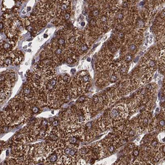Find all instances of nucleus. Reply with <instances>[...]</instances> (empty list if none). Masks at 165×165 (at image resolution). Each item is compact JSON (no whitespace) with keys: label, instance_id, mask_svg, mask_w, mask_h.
<instances>
[{"label":"nucleus","instance_id":"2","mask_svg":"<svg viewBox=\"0 0 165 165\" xmlns=\"http://www.w3.org/2000/svg\"><path fill=\"white\" fill-rule=\"evenodd\" d=\"M22 96L25 99H31L33 96V88L30 87V86H28V85L24 87L22 90Z\"/></svg>","mask_w":165,"mask_h":165},{"label":"nucleus","instance_id":"8","mask_svg":"<svg viewBox=\"0 0 165 165\" xmlns=\"http://www.w3.org/2000/svg\"><path fill=\"white\" fill-rule=\"evenodd\" d=\"M90 14L93 17V19H95V18L96 17L99 18L101 15V11L99 10V9H95L93 11H92Z\"/></svg>","mask_w":165,"mask_h":165},{"label":"nucleus","instance_id":"7","mask_svg":"<svg viewBox=\"0 0 165 165\" xmlns=\"http://www.w3.org/2000/svg\"><path fill=\"white\" fill-rule=\"evenodd\" d=\"M63 54V50H62V48L61 47H58L56 49V50L54 52V55L55 56H56L57 58H59V57L62 56V55Z\"/></svg>","mask_w":165,"mask_h":165},{"label":"nucleus","instance_id":"20","mask_svg":"<svg viewBox=\"0 0 165 165\" xmlns=\"http://www.w3.org/2000/svg\"><path fill=\"white\" fill-rule=\"evenodd\" d=\"M32 111H33V112H34V113H35V114L39 113V109L38 107L34 106V107H33V108H32Z\"/></svg>","mask_w":165,"mask_h":165},{"label":"nucleus","instance_id":"1","mask_svg":"<svg viewBox=\"0 0 165 165\" xmlns=\"http://www.w3.org/2000/svg\"><path fill=\"white\" fill-rule=\"evenodd\" d=\"M127 115V109L125 105H119L112 108L108 112L110 119L114 121L120 120L126 118Z\"/></svg>","mask_w":165,"mask_h":165},{"label":"nucleus","instance_id":"19","mask_svg":"<svg viewBox=\"0 0 165 165\" xmlns=\"http://www.w3.org/2000/svg\"><path fill=\"white\" fill-rule=\"evenodd\" d=\"M85 100H86V98H85V96H81V97L79 98L77 102H83L85 101Z\"/></svg>","mask_w":165,"mask_h":165},{"label":"nucleus","instance_id":"15","mask_svg":"<svg viewBox=\"0 0 165 165\" xmlns=\"http://www.w3.org/2000/svg\"><path fill=\"white\" fill-rule=\"evenodd\" d=\"M158 142L157 139H152L151 142V146L153 148H157L158 147Z\"/></svg>","mask_w":165,"mask_h":165},{"label":"nucleus","instance_id":"24","mask_svg":"<svg viewBox=\"0 0 165 165\" xmlns=\"http://www.w3.org/2000/svg\"><path fill=\"white\" fill-rule=\"evenodd\" d=\"M161 150H162L163 153L165 154V145H164V146L162 147H161Z\"/></svg>","mask_w":165,"mask_h":165},{"label":"nucleus","instance_id":"13","mask_svg":"<svg viewBox=\"0 0 165 165\" xmlns=\"http://www.w3.org/2000/svg\"><path fill=\"white\" fill-rule=\"evenodd\" d=\"M58 44L59 46H64L65 44V40L62 37H59L58 40Z\"/></svg>","mask_w":165,"mask_h":165},{"label":"nucleus","instance_id":"12","mask_svg":"<svg viewBox=\"0 0 165 165\" xmlns=\"http://www.w3.org/2000/svg\"><path fill=\"white\" fill-rule=\"evenodd\" d=\"M68 41H69L70 44H73L77 43V39L75 36H71V37L69 38Z\"/></svg>","mask_w":165,"mask_h":165},{"label":"nucleus","instance_id":"21","mask_svg":"<svg viewBox=\"0 0 165 165\" xmlns=\"http://www.w3.org/2000/svg\"><path fill=\"white\" fill-rule=\"evenodd\" d=\"M27 30H28V31H29V32H32L33 30V27L32 26H30V25L27 26Z\"/></svg>","mask_w":165,"mask_h":165},{"label":"nucleus","instance_id":"25","mask_svg":"<svg viewBox=\"0 0 165 165\" xmlns=\"http://www.w3.org/2000/svg\"><path fill=\"white\" fill-rule=\"evenodd\" d=\"M85 22H82V23H81V25L82 27H84V26H85Z\"/></svg>","mask_w":165,"mask_h":165},{"label":"nucleus","instance_id":"16","mask_svg":"<svg viewBox=\"0 0 165 165\" xmlns=\"http://www.w3.org/2000/svg\"><path fill=\"white\" fill-rule=\"evenodd\" d=\"M139 155V150L138 148H136L134 149V150L133 151V155L135 157H138Z\"/></svg>","mask_w":165,"mask_h":165},{"label":"nucleus","instance_id":"5","mask_svg":"<svg viewBox=\"0 0 165 165\" xmlns=\"http://www.w3.org/2000/svg\"><path fill=\"white\" fill-rule=\"evenodd\" d=\"M128 50H129L130 54H135L137 50V46L136 42H133V41L130 42L129 46H128Z\"/></svg>","mask_w":165,"mask_h":165},{"label":"nucleus","instance_id":"23","mask_svg":"<svg viewBox=\"0 0 165 165\" xmlns=\"http://www.w3.org/2000/svg\"><path fill=\"white\" fill-rule=\"evenodd\" d=\"M161 102H165V96L164 95H163V96H161Z\"/></svg>","mask_w":165,"mask_h":165},{"label":"nucleus","instance_id":"11","mask_svg":"<svg viewBox=\"0 0 165 165\" xmlns=\"http://www.w3.org/2000/svg\"><path fill=\"white\" fill-rule=\"evenodd\" d=\"M133 59V54L129 53L126 54L125 56V58H124V60L126 61V62H130Z\"/></svg>","mask_w":165,"mask_h":165},{"label":"nucleus","instance_id":"3","mask_svg":"<svg viewBox=\"0 0 165 165\" xmlns=\"http://www.w3.org/2000/svg\"><path fill=\"white\" fill-rule=\"evenodd\" d=\"M58 154L56 152H52V153H51L46 158V162L49 163L50 165L56 164L58 162Z\"/></svg>","mask_w":165,"mask_h":165},{"label":"nucleus","instance_id":"26","mask_svg":"<svg viewBox=\"0 0 165 165\" xmlns=\"http://www.w3.org/2000/svg\"><path fill=\"white\" fill-rule=\"evenodd\" d=\"M30 9H31V8H30V7H28V8H27V11H30Z\"/></svg>","mask_w":165,"mask_h":165},{"label":"nucleus","instance_id":"18","mask_svg":"<svg viewBox=\"0 0 165 165\" xmlns=\"http://www.w3.org/2000/svg\"><path fill=\"white\" fill-rule=\"evenodd\" d=\"M52 126L54 127H56L59 126V121L57 120H55L53 121L52 122Z\"/></svg>","mask_w":165,"mask_h":165},{"label":"nucleus","instance_id":"4","mask_svg":"<svg viewBox=\"0 0 165 165\" xmlns=\"http://www.w3.org/2000/svg\"><path fill=\"white\" fill-rule=\"evenodd\" d=\"M115 17H116V19L118 22V23H122V21H124V17H125V15L124 11L122 10H120L116 13H115Z\"/></svg>","mask_w":165,"mask_h":165},{"label":"nucleus","instance_id":"17","mask_svg":"<svg viewBox=\"0 0 165 165\" xmlns=\"http://www.w3.org/2000/svg\"><path fill=\"white\" fill-rule=\"evenodd\" d=\"M66 62L70 64H72L73 62V59L71 56H69L68 58H66Z\"/></svg>","mask_w":165,"mask_h":165},{"label":"nucleus","instance_id":"6","mask_svg":"<svg viewBox=\"0 0 165 165\" xmlns=\"http://www.w3.org/2000/svg\"><path fill=\"white\" fill-rule=\"evenodd\" d=\"M77 44L79 46V51L80 52H84L85 51H87L88 50V46L85 44V43H77Z\"/></svg>","mask_w":165,"mask_h":165},{"label":"nucleus","instance_id":"9","mask_svg":"<svg viewBox=\"0 0 165 165\" xmlns=\"http://www.w3.org/2000/svg\"><path fill=\"white\" fill-rule=\"evenodd\" d=\"M62 19L63 21H68L69 20V19L70 18V11H66L65 12V13H62Z\"/></svg>","mask_w":165,"mask_h":165},{"label":"nucleus","instance_id":"27","mask_svg":"<svg viewBox=\"0 0 165 165\" xmlns=\"http://www.w3.org/2000/svg\"><path fill=\"white\" fill-rule=\"evenodd\" d=\"M47 36H47L46 34H45V35H44V37H45V38H46V37H47Z\"/></svg>","mask_w":165,"mask_h":165},{"label":"nucleus","instance_id":"14","mask_svg":"<svg viewBox=\"0 0 165 165\" xmlns=\"http://www.w3.org/2000/svg\"><path fill=\"white\" fill-rule=\"evenodd\" d=\"M158 126L161 128L165 127V120L163 118H161L158 121Z\"/></svg>","mask_w":165,"mask_h":165},{"label":"nucleus","instance_id":"10","mask_svg":"<svg viewBox=\"0 0 165 165\" xmlns=\"http://www.w3.org/2000/svg\"><path fill=\"white\" fill-rule=\"evenodd\" d=\"M2 62L5 65H9L12 63V58H10L9 56L7 57V58H3L2 59Z\"/></svg>","mask_w":165,"mask_h":165},{"label":"nucleus","instance_id":"22","mask_svg":"<svg viewBox=\"0 0 165 165\" xmlns=\"http://www.w3.org/2000/svg\"><path fill=\"white\" fill-rule=\"evenodd\" d=\"M15 3H16L17 7H20L21 5L22 4V1H17Z\"/></svg>","mask_w":165,"mask_h":165}]
</instances>
